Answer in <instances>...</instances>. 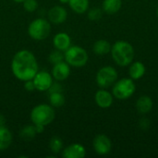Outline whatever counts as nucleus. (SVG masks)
<instances>
[{
    "instance_id": "nucleus-1",
    "label": "nucleus",
    "mask_w": 158,
    "mask_h": 158,
    "mask_svg": "<svg viewBox=\"0 0 158 158\" xmlns=\"http://www.w3.org/2000/svg\"><path fill=\"white\" fill-rule=\"evenodd\" d=\"M11 71L21 81L32 80L39 71L35 56L29 50L17 52L11 61Z\"/></svg>"
},
{
    "instance_id": "nucleus-2",
    "label": "nucleus",
    "mask_w": 158,
    "mask_h": 158,
    "mask_svg": "<svg viewBox=\"0 0 158 158\" xmlns=\"http://www.w3.org/2000/svg\"><path fill=\"white\" fill-rule=\"evenodd\" d=\"M111 55L118 66L126 67L131 64L134 58V49L130 43L118 41L111 46Z\"/></svg>"
},
{
    "instance_id": "nucleus-3",
    "label": "nucleus",
    "mask_w": 158,
    "mask_h": 158,
    "mask_svg": "<svg viewBox=\"0 0 158 158\" xmlns=\"http://www.w3.org/2000/svg\"><path fill=\"white\" fill-rule=\"evenodd\" d=\"M55 110L51 105L40 104L34 106L31 112V120L33 124L47 126L55 119Z\"/></svg>"
},
{
    "instance_id": "nucleus-4",
    "label": "nucleus",
    "mask_w": 158,
    "mask_h": 158,
    "mask_svg": "<svg viewBox=\"0 0 158 158\" xmlns=\"http://www.w3.org/2000/svg\"><path fill=\"white\" fill-rule=\"evenodd\" d=\"M65 61L72 67L81 68L86 65L89 56L85 49L79 45H70L64 53Z\"/></svg>"
},
{
    "instance_id": "nucleus-5",
    "label": "nucleus",
    "mask_w": 158,
    "mask_h": 158,
    "mask_svg": "<svg viewBox=\"0 0 158 158\" xmlns=\"http://www.w3.org/2000/svg\"><path fill=\"white\" fill-rule=\"evenodd\" d=\"M51 31L50 21L39 18L32 20L28 27V34L36 41H42L47 38Z\"/></svg>"
},
{
    "instance_id": "nucleus-6",
    "label": "nucleus",
    "mask_w": 158,
    "mask_h": 158,
    "mask_svg": "<svg viewBox=\"0 0 158 158\" xmlns=\"http://www.w3.org/2000/svg\"><path fill=\"white\" fill-rule=\"evenodd\" d=\"M136 86L131 79H122L115 82L112 93L117 99L126 100L134 94Z\"/></svg>"
},
{
    "instance_id": "nucleus-7",
    "label": "nucleus",
    "mask_w": 158,
    "mask_h": 158,
    "mask_svg": "<svg viewBox=\"0 0 158 158\" xmlns=\"http://www.w3.org/2000/svg\"><path fill=\"white\" fill-rule=\"evenodd\" d=\"M118 80V72L111 66H106L100 69L96 74V82L99 87L106 89L113 85Z\"/></svg>"
},
{
    "instance_id": "nucleus-8",
    "label": "nucleus",
    "mask_w": 158,
    "mask_h": 158,
    "mask_svg": "<svg viewBox=\"0 0 158 158\" xmlns=\"http://www.w3.org/2000/svg\"><path fill=\"white\" fill-rule=\"evenodd\" d=\"M35 90L40 92L48 91L53 83V76L47 71H38L32 79Z\"/></svg>"
},
{
    "instance_id": "nucleus-9",
    "label": "nucleus",
    "mask_w": 158,
    "mask_h": 158,
    "mask_svg": "<svg viewBox=\"0 0 158 158\" xmlns=\"http://www.w3.org/2000/svg\"><path fill=\"white\" fill-rule=\"evenodd\" d=\"M93 146L96 154L100 156L107 155L112 148V143L110 139L105 134H98L95 136L93 142Z\"/></svg>"
},
{
    "instance_id": "nucleus-10",
    "label": "nucleus",
    "mask_w": 158,
    "mask_h": 158,
    "mask_svg": "<svg viewBox=\"0 0 158 158\" xmlns=\"http://www.w3.org/2000/svg\"><path fill=\"white\" fill-rule=\"evenodd\" d=\"M48 19L53 24H61L66 21L68 12L65 7L61 6H55L48 11Z\"/></svg>"
},
{
    "instance_id": "nucleus-11",
    "label": "nucleus",
    "mask_w": 158,
    "mask_h": 158,
    "mask_svg": "<svg viewBox=\"0 0 158 158\" xmlns=\"http://www.w3.org/2000/svg\"><path fill=\"white\" fill-rule=\"evenodd\" d=\"M70 74V67L66 61H61L54 65L52 69V76L55 80L58 81H65L69 78Z\"/></svg>"
},
{
    "instance_id": "nucleus-12",
    "label": "nucleus",
    "mask_w": 158,
    "mask_h": 158,
    "mask_svg": "<svg viewBox=\"0 0 158 158\" xmlns=\"http://www.w3.org/2000/svg\"><path fill=\"white\" fill-rule=\"evenodd\" d=\"M85 156L86 150L80 143H72L62 151L64 158H83Z\"/></svg>"
},
{
    "instance_id": "nucleus-13",
    "label": "nucleus",
    "mask_w": 158,
    "mask_h": 158,
    "mask_svg": "<svg viewBox=\"0 0 158 158\" xmlns=\"http://www.w3.org/2000/svg\"><path fill=\"white\" fill-rule=\"evenodd\" d=\"M53 44L56 49L65 52L71 45V39L66 32H58L53 38Z\"/></svg>"
},
{
    "instance_id": "nucleus-14",
    "label": "nucleus",
    "mask_w": 158,
    "mask_h": 158,
    "mask_svg": "<svg viewBox=\"0 0 158 158\" xmlns=\"http://www.w3.org/2000/svg\"><path fill=\"white\" fill-rule=\"evenodd\" d=\"M95 103L101 108H108L113 104V96L112 94L106 91V90H99L96 92L95 96Z\"/></svg>"
},
{
    "instance_id": "nucleus-15",
    "label": "nucleus",
    "mask_w": 158,
    "mask_h": 158,
    "mask_svg": "<svg viewBox=\"0 0 158 158\" xmlns=\"http://www.w3.org/2000/svg\"><path fill=\"white\" fill-rule=\"evenodd\" d=\"M12 133L11 131L6 127H0V151H5L7 149L12 143Z\"/></svg>"
},
{
    "instance_id": "nucleus-16",
    "label": "nucleus",
    "mask_w": 158,
    "mask_h": 158,
    "mask_svg": "<svg viewBox=\"0 0 158 158\" xmlns=\"http://www.w3.org/2000/svg\"><path fill=\"white\" fill-rule=\"evenodd\" d=\"M136 108L141 114H147L153 108V101L147 95L141 96L136 103Z\"/></svg>"
},
{
    "instance_id": "nucleus-17",
    "label": "nucleus",
    "mask_w": 158,
    "mask_h": 158,
    "mask_svg": "<svg viewBox=\"0 0 158 158\" xmlns=\"http://www.w3.org/2000/svg\"><path fill=\"white\" fill-rule=\"evenodd\" d=\"M144 73H145V66L142 62L136 61L131 65L129 74L132 80L141 79L144 75Z\"/></svg>"
},
{
    "instance_id": "nucleus-18",
    "label": "nucleus",
    "mask_w": 158,
    "mask_h": 158,
    "mask_svg": "<svg viewBox=\"0 0 158 158\" xmlns=\"http://www.w3.org/2000/svg\"><path fill=\"white\" fill-rule=\"evenodd\" d=\"M121 6H122L121 0H104L102 5L103 10L108 14H115L118 12Z\"/></svg>"
},
{
    "instance_id": "nucleus-19",
    "label": "nucleus",
    "mask_w": 158,
    "mask_h": 158,
    "mask_svg": "<svg viewBox=\"0 0 158 158\" xmlns=\"http://www.w3.org/2000/svg\"><path fill=\"white\" fill-rule=\"evenodd\" d=\"M69 5L75 13L83 14L89 8V0H69Z\"/></svg>"
},
{
    "instance_id": "nucleus-20",
    "label": "nucleus",
    "mask_w": 158,
    "mask_h": 158,
    "mask_svg": "<svg viewBox=\"0 0 158 158\" xmlns=\"http://www.w3.org/2000/svg\"><path fill=\"white\" fill-rule=\"evenodd\" d=\"M93 50L94 54L98 56H104L111 51V45L106 40H98L97 42L94 43L93 46Z\"/></svg>"
},
{
    "instance_id": "nucleus-21",
    "label": "nucleus",
    "mask_w": 158,
    "mask_h": 158,
    "mask_svg": "<svg viewBox=\"0 0 158 158\" xmlns=\"http://www.w3.org/2000/svg\"><path fill=\"white\" fill-rule=\"evenodd\" d=\"M36 134H37V132L35 131L34 125H27V126L23 127L19 131V136L24 141L32 140Z\"/></svg>"
},
{
    "instance_id": "nucleus-22",
    "label": "nucleus",
    "mask_w": 158,
    "mask_h": 158,
    "mask_svg": "<svg viewBox=\"0 0 158 158\" xmlns=\"http://www.w3.org/2000/svg\"><path fill=\"white\" fill-rule=\"evenodd\" d=\"M65 96L62 93L49 94V103L53 107H61L65 104Z\"/></svg>"
},
{
    "instance_id": "nucleus-23",
    "label": "nucleus",
    "mask_w": 158,
    "mask_h": 158,
    "mask_svg": "<svg viewBox=\"0 0 158 158\" xmlns=\"http://www.w3.org/2000/svg\"><path fill=\"white\" fill-rule=\"evenodd\" d=\"M49 149L54 154H58L59 152H61L62 149H63V142H62V140L57 136H55V137L51 138V140L49 142Z\"/></svg>"
},
{
    "instance_id": "nucleus-24",
    "label": "nucleus",
    "mask_w": 158,
    "mask_h": 158,
    "mask_svg": "<svg viewBox=\"0 0 158 158\" xmlns=\"http://www.w3.org/2000/svg\"><path fill=\"white\" fill-rule=\"evenodd\" d=\"M48 60L49 62L52 64V65H56L61 61H64L65 58H64V54L62 53V51L60 50H54L50 53L49 56H48Z\"/></svg>"
},
{
    "instance_id": "nucleus-25",
    "label": "nucleus",
    "mask_w": 158,
    "mask_h": 158,
    "mask_svg": "<svg viewBox=\"0 0 158 158\" xmlns=\"http://www.w3.org/2000/svg\"><path fill=\"white\" fill-rule=\"evenodd\" d=\"M103 11L99 7H93L88 11V18L91 20H98L102 18Z\"/></svg>"
},
{
    "instance_id": "nucleus-26",
    "label": "nucleus",
    "mask_w": 158,
    "mask_h": 158,
    "mask_svg": "<svg viewBox=\"0 0 158 158\" xmlns=\"http://www.w3.org/2000/svg\"><path fill=\"white\" fill-rule=\"evenodd\" d=\"M23 7L27 12H34L38 8V2L37 0H24Z\"/></svg>"
},
{
    "instance_id": "nucleus-27",
    "label": "nucleus",
    "mask_w": 158,
    "mask_h": 158,
    "mask_svg": "<svg viewBox=\"0 0 158 158\" xmlns=\"http://www.w3.org/2000/svg\"><path fill=\"white\" fill-rule=\"evenodd\" d=\"M62 92H63V87L58 82H54L53 81L52 85L48 89V93L49 94H52V93H62Z\"/></svg>"
},
{
    "instance_id": "nucleus-28",
    "label": "nucleus",
    "mask_w": 158,
    "mask_h": 158,
    "mask_svg": "<svg viewBox=\"0 0 158 158\" xmlns=\"http://www.w3.org/2000/svg\"><path fill=\"white\" fill-rule=\"evenodd\" d=\"M24 88L26 91L28 92H33L35 90V86H34V83L32 81V80H29V81H24Z\"/></svg>"
},
{
    "instance_id": "nucleus-29",
    "label": "nucleus",
    "mask_w": 158,
    "mask_h": 158,
    "mask_svg": "<svg viewBox=\"0 0 158 158\" xmlns=\"http://www.w3.org/2000/svg\"><path fill=\"white\" fill-rule=\"evenodd\" d=\"M33 125H34V128H35V131H36L37 134H38V133L44 132V126L40 125V124H33Z\"/></svg>"
},
{
    "instance_id": "nucleus-30",
    "label": "nucleus",
    "mask_w": 158,
    "mask_h": 158,
    "mask_svg": "<svg viewBox=\"0 0 158 158\" xmlns=\"http://www.w3.org/2000/svg\"><path fill=\"white\" fill-rule=\"evenodd\" d=\"M5 123H6V118H5V117H4L2 114H0V127L5 126Z\"/></svg>"
},
{
    "instance_id": "nucleus-31",
    "label": "nucleus",
    "mask_w": 158,
    "mask_h": 158,
    "mask_svg": "<svg viewBox=\"0 0 158 158\" xmlns=\"http://www.w3.org/2000/svg\"><path fill=\"white\" fill-rule=\"evenodd\" d=\"M59 2L62 3V4H67V3L69 2V0H59Z\"/></svg>"
},
{
    "instance_id": "nucleus-32",
    "label": "nucleus",
    "mask_w": 158,
    "mask_h": 158,
    "mask_svg": "<svg viewBox=\"0 0 158 158\" xmlns=\"http://www.w3.org/2000/svg\"><path fill=\"white\" fill-rule=\"evenodd\" d=\"M14 2H16V3H22L24 0H13Z\"/></svg>"
},
{
    "instance_id": "nucleus-33",
    "label": "nucleus",
    "mask_w": 158,
    "mask_h": 158,
    "mask_svg": "<svg viewBox=\"0 0 158 158\" xmlns=\"http://www.w3.org/2000/svg\"><path fill=\"white\" fill-rule=\"evenodd\" d=\"M156 15H157V17H158V7H157V10H156Z\"/></svg>"
}]
</instances>
